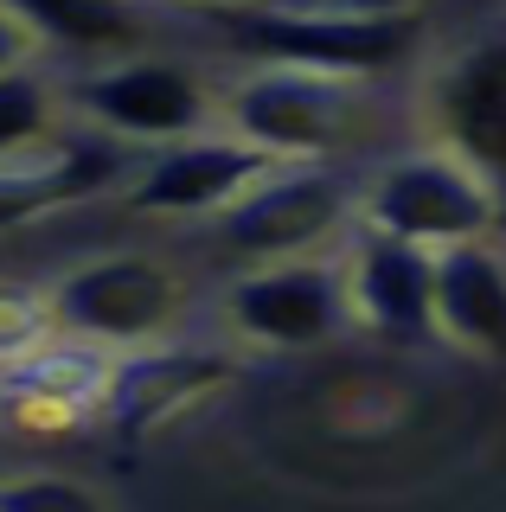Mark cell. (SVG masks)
<instances>
[{"label":"cell","instance_id":"52a82bcc","mask_svg":"<svg viewBox=\"0 0 506 512\" xmlns=\"http://www.w3.org/2000/svg\"><path fill=\"white\" fill-rule=\"evenodd\" d=\"M225 320L244 346L263 352H314L353 327V295H346V256H289L263 263L231 282Z\"/></svg>","mask_w":506,"mask_h":512},{"label":"cell","instance_id":"d6986e66","mask_svg":"<svg viewBox=\"0 0 506 512\" xmlns=\"http://www.w3.org/2000/svg\"><path fill=\"white\" fill-rule=\"evenodd\" d=\"M33 58H39V39H33L20 20H13L7 7H0V71H26Z\"/></svg>","mask_w":506,"mask_h":512},{"label":"cell","instance_id":"3957f363","mask_svg":"<svg viewBox=\"0 0 506 512\" xmlns=\"http://www.w3.org/2000/svg\"><path fill=\"white\" fill-rule=\"evenodd\" d=\"M65 109H77L97 135L122 141V148H173L186 135L212 128L218 96L193 64L173 58H116L65 84Z\"/></svg>","mask_w":506,"mask_h":512},{"label":"cell","instance_id":"4fadbf2b","mask_svg":"<svg viewBox=\"0 0 506 512\" xmlns=\"http://www.w3.org/2000/svg\"><path fill=\"white\" fill-rule=\"evenodd\" d=\"M231 378V359L212 346L186 352H116V378H109V397H103V416L122 429V436H141V429L167 423V416L193 410L205 391Z\"/></svg>","mask_w":506,"mask_h":512},{"label":"cell","instance_id":"5b68a950","mask_svg":"<svg viewBox=\"0 0 506 512\" xmlns=\"http://www.w3.org/2000/svg\"><path fill=\"white\" fill-rule=\"evenodd\" d=\"M52 308V327L65 340H84V346H103V352H129V346H148L180 320L186 308V282L173 276L167 263L141 250H116V256H97V263H77L65 282L45 295Z\"/></svg>","mask_w":506,"mask_h":512},{"label":"cell","instance_id":"ffe728a7","mask_svg":"<svg viewBox=\"0 0 506 512\" xmlns=\"http://www.w3.org/2000/svg\"><path fill=\"white\" fill-rule=\"evenodd\" d=\"M314 7H334V13H372V20H398V13H417V0H314Z\"/></svg>","mask_w":506,"mask_h":512},{"label":"cell","instance_id":"ac0fdd59","mask_svg":"<svg viewBox=\"0 0 506 512\" xmlns=\"http://www.w3.org/2000/svg\"><path fill=\"white\" fill-rule=\"evenodd\" d=\"M0 512H103V493L65 474H20L0 487Z\"/></svg>","mask_w":506,"mask_h":512},{"label":"cell","instance_id":"9c48e42d","mask_svg":"<svg viewBox=\"0 0 506 512\" xmlns=\"http://www.w3.org/2000/svg\"><path fill=\"white\" fill-rule=\"evenodd\" d=\"M430 128L442 154L474 167L506 205V32L462 45L430 84Z\"/></svg>","mask_w":506,"mask_h":512},{"label":"cell","instance_id":"44dd1931","mask_svg":"<svg viewBox=\"0 0 506 512\" xmlns=\"http://www.w3.org/2000/svg\"><path fill=\"white\" fill-rule=\"evenodd\" d=\"M193 7H218V13H250V7H276V0H193Z\"/></svg>","mask_w":506,"mask_h":512},{"label":"cell","instance_id":"7a4b0ae2","mask_svg":"<svg viewBox=\"0 0 506 512\" xmlns=\"http://www.w3.org/2000/svg\"><path fill=\"white\" fill-rule=\"evenodd\" d=\"M500 212L506 205L494 199V186L442 148L391 160L359 192V224L366 231H385L430 256L455 250V244H487L500 231Z\"/></svg>","mask_w":506,"mask_h":512},{"label":"cell","instance_id":"8992f818","mask_svg":"<svg viewBox=\"0 0 506 512\" xmlns=\"http://www.w3.org/2000/svg\"><path fill=\"white\" fill-rule=\"evenodd\" d=\"M359 212V192L334 167H270L250 192L218 212V244L257 263L321 256Z\"/></svg>","mask_w":506,"mask_h":512},{"label":"cell","instance_id":"7c38bea8","mask_svg":"<svg viewBox=\"0 0 506 512\" xmlns=\"http://www.w3.org/2000/svg\"><path fill=\"white\" fill-rule=\"evenodd\" d=\"M109 378H116V352L58 333V340L39 346L33 359H20V365L0 372V416L20 423V429H39V436L77 429L84 416L103 410Z\"/></svg>","mask_w":506,"mask_h":512},{"label":"cell","instance_id":"e0dca14e","mask_svg":"<svg viewBox=\"0 0 506 512\" xmlns=\"http://www.w3.org/2000/svg\"><path fill=\"white\" fill-rule=\"evenodd\" d=\"M58 327H52V308H45L39 288H13L0 282V372L20 359H33L39 346H52Z\"/></svg>","mask_w":506,"mask_h":512},{"label":"cell","instance_id":"30bf717a","mask_svg":"<svg viewBox=\"0 0 506 512\" xmlns=\"http://www.w3.org/2000/svg\"><path fill=\"white\" fill-rule=\"evenodd\" d=\"M135 154L109 135H58L33 154L0 160V231H20L65 205H84L109 186H129Z\"/></svg>","mask_w":506,"mask_h":512},{"label":"cell","instance_id":"8fae6325","mask_svg":"<svg viewBox=\"0 0 506 512\" xmlns=\"http://www.w3.org/2000/svg\"><path fill=\"white\" fill-rule=\"evenodd\" d=\"M346 295L353 320L385 340H442L436 333V256L417 244H398L385 231L359 224L346 250Z\"/></svg>","mask_w":506,"mask_h":512},{"label":"cell","instance_id":"6da1fadb","mask_svg":"<svg viewBox=\"0 0 506 512\" xmlns=\"http://www.w3.org/2000/svg\"><path fill=\"white\" fill-rule=\"evenodd\" d=\"M225 122L237 141L263 148L282 167H321L327 154L353 148L372 122V96L366 84L321 71H289V64H257L250 77H237L225 90Z\"/></svg>","mask_w":506,"mask_h":512},{"label":"cell","instance_id":"277c9868","mask_svg":"<svg viewBox=\"0 0 506 512\" xmlns=\"http://www.w3.org/2000/svg\"><path fill=\"white\" fill-rule=\"evenodd\" d=\"M237 45L257 64H289V71H321V77H346V84H366V77L391 71L410 58L417 45V13L398 20H372V13H334V7H250L237 13Z\"/></svg>","mask_w":506,"mask_h":512},{"label":"cell","instance_id":"ba28073f","mask_svg":"<svg viewBox=\"0 0 506 512\" xmlns=\"http://www.w3.org/2000/svg\"><path fill=\"white\" fill-rule=\"evenodd\" d=\"M270 167L276 160L263 148H250V141H237L231 128H205V135H186L173 148H154L148 160H135L122 192L148 218H218Z\"/></svg>","mask_w":506,"mask_h":512},{"label":"cell","instance_id":"5bb4252c","mask_svg":"<svg viewBox=\"0 0 506 512\" xmlns=\"http://www.w3.org/2000/svg\"><path fill=\"white\" fill-rule=\"evenodd\" d=\"M436 333L462 352L506 359V256L494 244H455L436 256Z\"/></svg>","mask_w":506,"mask_h":512},{"label":"cell","instance_id":"2e32d148","mask_svg":"<svg viewBox=\"0 0 506 512\" xmlns=\"http://www.w3.org/2000/svg\"><path fill=\"white\" fill-rule=\"evenodd\" d=\"M65 135V90L45 71H0V160L33 154Z\"/></svg>","mask_w":506,"mask_h":512},{"label":"cell","instance_id":"9a60e30c","mask_svg":"<svg viewBox=\"0 0 506 512\" xmlns=\"http://www.w3.org/2000/svg\"><path fill=\"white\" fill-rule=\"evenodd\" d=\"M26 32L58 52H84V58H135L141 52V13L129 0H0Z\"/></svg>","mask_w":506,"mask_h":512}]
</instances>
